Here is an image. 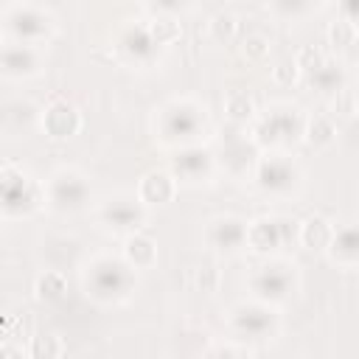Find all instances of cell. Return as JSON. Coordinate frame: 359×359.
<instances>
[{"mask_svg":"<svg viewBox=\"0 0 359 359\" xmlns=\"http://www.w3.org/2000/svg\"><path fill=\"white\" fill-rule=\"evenodd\" d=\"M216 280H219V272H216L210 264L196 272V283H199L202 292H213V289H216Z\"/></svg>","mask_w":359,"mask_h":359,"instance_id":"9a60e30c","label":"cell"},{"mask_svg":"<svg viewBox=\"0 0 359 359\" xmlns=\"http://www.w3.org/2000/svg\"><path fill=\"white\" fill-rule=\"evenodd\" d=\"M126 258L135 266H149L154 261V241L146 238V236H132L126 241Z\"/></svg>","mask_w":359,"mask_h":359,"instance_id":"5b68a950","label":"cell"},{"mask_svg":"<svg viewBox=\"0 0 359 359\" xmlns=\"http://www.w3.org/2000/svg\"><path fill=\"white\" fill-rule=\"evenodd\" d=\"M140 194L146 202H168L174 196V182L168 174L163 171H151L146 174V180L140 182Z\"/></svg>","mask_w":359,"mask_h":359,"instance_id":"7a4b0ae2","label":"cell"},{"mask_svg":"<svg viewBox=\"0 0 359 359\" xmlns=\"http://www.w3.org/2000/svg\"><path fill=\"white\" fill-rule=\"evenodd\" d=\"M79 112L70 107V104H53L48 112H45V129L53 135V137H70L76 129H79Z\"/></svg>","mask_w":359,"mask_h":359,"instance_id":"6da1fadb","label":"cell"},{"mask_svg":"<svg viewBox=\"0 0 359 359\" xmlns=\"http://www.w3.org/2000/svg\"><path fill=\"white\" fill-rule=\"evenodd\" d=\"M353 36H356V25H353L351 20H334V22H331V28H328V39H331L337 48L351 45V42H353Z\"/></svg>","mask_w":359,"mask_h":359,"instance_id":"52a82bcc","label":"cell"},{"mask_svg":"<svg viewBox=\"0 0 359 359\" xmlns=\"http://www.w3.org/2000/svg\"><path fill=\"white\" fill-rule=\"evenodd\" d=\"M31 353H34V359H59V353H62V342H59V337L56 334H36L34 339H31Z\"/></svg>","mask_w":359,"mask_h":359,"instance_id":"8992f818","label":"cell"},{"mask_svg":"<svg viewBox=\"0 0 359 359\" xmlns=\"http://www.w3.org/2000/svg\"><path fill=\"white\" fill-rule=\"evenodd\" d=\"M297 67H311V70H317L320 65H323V53H320V48H314V45H306L300 53H297Z\"/></svg>","mask_w":359,"mask_h":359,"instance_id":"5bb4252c","label":"cell"},{"mask_svg":"<svg viewBox=\"0 0 359 359\" xmlns=\"http://www.w3.org/2000/svg\"><path fill=\"white\" fill-rule=\"evenodd\" d=\"M210 34L216 36V39H230L233 34H236V17L230 14V11H219V14H213V20H210Z\"/></svg>","mask_w":359,"mask_h":359,"instance_id":"9c48e42d","label":"cell"},{"mask_svg":"<svg viewBox=\"0 0 359 359\" xmlns=\"http://www.w3.org/2000/svg\"><path fill=\"white\" fill-rule=\"evenodd\" d=\"M65 292H67V280H65L59 272H45V275L36 278V297H39V300L53 303V300H59Z\"/></svg>","mask_w":359,"mask_h":359,"instance_id":"277c9868","label":"cell"},{"mask_svg":"<svg viewBox=\"0 0 359 359\" xmlns=\"http://www.w3.org/2000/svg\"><path fill=\"white\" fill-rule=\"evenodd\" d=\"M244 56L247 59H264L266 56V50H269V42L261 36V34H250L247 39H244Z\"/></svg>","mask_w":359,"mask_h":359,"instance_id":"8fae6325","label":"cell"},{"mask_svg":"<svg viewBox=\"0 0 359 359\" xmlns=\"http://www.w3.org/2000/svg\"><path fill=\"white\" fill-rule=\"evenodd\" d=\"M303 244L309 247V250H323V247H328V241H331V227H328V222L325 219H320V216H314V219H309L306 224H303Z\"/></svg>","mask_w":359,"mask_h":359,"instance_id":"3957f363","label":"cell"},{"mask_svg":"<svg viewBox=\"0 0 359 359\" xmlns=\"http://www.w3.org/2000/svg\"><path fill=\"white\" fill-rule=\"evenodd\" d=\"M331 137H334V123L328 121V118H314L311 123H309V143H314V146H325V143H331Z\"/></svg>","mask_w":359,"mask_h":359,"instance_id":"ba28073f","label":"cell"},{"mask_svg":"<svg viewBox=\"0 0 359 359\" xmlns=\"http://www.w3.org/2000/svg\"><path fill=\"white\" fill-rule=\"evenodd\" d=\"M351 104H353V101H351V93H342L339 101H337V112H339V115H348V112H351Z\"/></svg>","mask_w":359,"mask_h":359,"instance_id":"2e32d148","label":"cell"},{"mask_svg":"<svg viewBox=\"0 0 359 359\" xmlns=\"http://www.w3.org/2000/svg\"><path fill=\"white\" fill-rule=\"evenodd\" d=\"M3 359H22V353L14 345H3Z\"/></svg>","mask_w":359,"mask_h":359,"instance_id":"e0dca14e","label":"cell"},{"mask_svg":"<svg viewBox=\"0 0 359 359\" xmlns=\"http://www.w3.org/2000/svg\"><path fill=\"white\" fill-rule=\"evenodd\" d=\"M272 76H275L278 84H292V81L297 79V62H289V59L278 62V65L272 67Z\"/></svg>","mask_w":359,"mask_h":359,"instance_id":"4fadbf2b","label":"cell"},{"mask_svg":"<svg viewBox=\"0 0 359 359\" xmlns=\"http://www.w3.org/2000/svg\"><path fill=\"white\" fill-rule=\"evenodd\" d=\"M177 22H174V17H157L154 22H151V34H154V39H174L177 36Z\"/></svg>","mask_w":359,"mask_h":359,"instance_id":"7c38bea8","label":"cell"},{"mask_svg":"<svg viewBox=\"0 0 359 359\" xmlns=\"http://www.w3.org/2000/svg\"><path fill=\"white\" fill-rule=\"evenodd\" d=\"M227 112H230V118H236V121L250 118V115H252V98H250L247 93H230V95H227Z\"/></svg>","mask_w":359,"mask_h":359,"instance_id":"30bf717a","label":"cell"}]
</instances>
